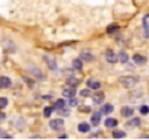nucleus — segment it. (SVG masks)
Here are the masks:
<instances>
[{
    "mask_svg": "<svg viewBox=\"0 0 149 140\" xmlns=\"http://www.w3.org/2000/svg\"><path fill=\"white\" fill-rule=\"evenodd\" d=\"M81 95H82V96H85V98H86V96H89V91H88V89H84V91H82V92H81Z\"/></svg>",
    "mask_w": 149,
    "mask_h": 140,
    "instance_id": "obj_32",
    "label": "nucleus"
},
{
    "mask_svg": "<svg viewBox=\"0 0 149 140\" xmlns=\"http://www.w3.org/2000/svg\"><path fill=\"white\" fill-rule=\"evenodd\" d=\"M44 60H45L47 66L50 67V70L56 72V70H57V63H56V58H53V57H50V55H44Z\"/></svg>",
    "mask_w": 149,
    "mask_h": 140,
    "instance_id": "obj_4",
    "label": "nucleus"
},
{
    "mask_svg": "<svg viewBox=\"0 0 149 140\" xmlns=\"http://www.w3.org/2000/svg\"><path fill=\"white\" fill-rule=\"evenodd\" d=\"M100 120H101V112H94L91 115V124L92 125H98L100 124Z\"/></svg>",
    "mask_w": 149,
    "mask_h": 140,
    "instance_id": "obj_11",
    "label": "nucleus"
},
{
    "mask_svg": "<svg viewBox=\"0 0 149 140\" xmlns=\"http://www.w3.org/2000/svg\"><path fill=\"white\" fill-rule=\"evenodd\" d=\"M63 96H64V98H73V96H74V89H73V88H66V89H63Z\"/></svg>",
    "mask_w": 149,
    "mask_h": 140,
    "instance_id": "obj_13",
    "label": "nucleus"
},
{
    "mask_svg": "<svg viewBox=\"0 0 149 140\" xmlns=\"http://www.w3.org/2000/svg\"><path fill=\"white\" fill-rule=\"evenodd\" d=\"M117 31H118V26H117V25H111V26L107 28V32H108V34H114V32H117Z\"/></svg>",
    "mask_w": 149,
    "mask_h": 140,
    "instance_id": "obj_25",
    "label": "nucleus"
},
{
    "mask_svg": "<svg viewBox=\"0 0 149 140\" xmlns=\"http://www.w3.org/2000/svg\"><path fill=\"white\" fill-rule=\"evenodd\" d=\"M0 137H5V139H12V134H9V133H5V131H2V130H0Z\"/></svg>",
    "mask_w": 149,
    "mask_h": 140,
    "instance_id": "obj_29",
    "label": "nucleus"
},
{
    "mask_svg": "<svg viewBox=\"0 0 149 140\" xmlns=\"http://www.w3.org/2000/svg\"><path fill=\"white\" fill-rule=\"evenodd\" d=\"M113 110H114V107H113L111 104H105V105L102 107L101 114H110V112H113Z\"/></svg>",
    "mask_w": 149,
    "mask_h": 140,
    "instance_id": "obj_17",
    "label": "nucleus"
},
{
    "mask_svg": "<svg viewBox=\"0 0 149 140\" xmlns=\"http://www.w3.org/2000/svg\"><path fill=\"white\" fill-rule=\"evenodd\" d=\"M67 85H70L72 88H73V86H76V85H78V79H76V78H73V76L67 78Z\"/></svg>",
    "mask_w": 149,
    "mask_h": 140,
    "instance_id": "obj_23",
    "label": "nucleus"
},
{
    "mask_svg": "<svg viewBox=\"0 0 149 140\" xmlns=\"http://www.w3.org/2000/svg\"><path fill=\"white\" fill-rule=\"evenodd\" d=\"M5 117H6L5 114H0V123H3V121H5Z\"/></svg>",
    "mask_w": 149,
    "mask_h": 140,
    "instance_id": "obj_33",
    "label": "nucleus"
},
{
    "mask_svg": "<svg viewBox=\"0 0 149 140\" xmlns=\"http://www.w3.org/2000/svg\"><path fill=\"white\" fill-rule=\"evenodd\" d=\"M78 105V101L74 98H70V107H76Z\"/></svg>",
    "mask_w": 149,
    "mask_h": 140,
    "instance_id": "obj_31",
    "label": "nucleus"
},
{
    "mask_svg": "<svg viewBox=\"0 0 149 140\" xmlns=\"http://www.w3.org/2000/svg\"><path fill=\"white\" fill-rule=\"evenodd\" d=\"M121 115L123 117H132L133 115V110L129 108V107H124V108H121Z\"/></svg>",
    "mask_w": 149,
    "mask_h": 140,
    "instance_id": "obj_16",
    "label": "nucleus"
},
{
    "mask_svg": "<svg viewBox=\"0 0 149 140\" xmlns=\"http://www.w3.org/2000/svg\"><path fill=\"white\" fill-rule=\"evenodd\" d=\"M113 137L114 139H123V137H126V133L124 131H120V130H114L113 131Z\"/></svg>",
    "mask_w": 149,
    "mask_h": 140,
    "instance_id": "obj_20",
    "label": "nucleus"
},
{
    "mask_svg": "<svg viewBox=\"0 0 149 140\" xmlns=\"http://www.w3.org/2000/svg\"><path fill=\"white\" fill-rule=\"evenodd\" d=\"M10 85H12V80H10L9 78H6V76L0 78V88H3V89H8V88H9Z\"/></svg>",
    "mask_w": 149,
    "mask_h": 140,
    "instance_id": "obj_7",
    "label": "nucleus"
},
{
    "mask_svg": "<svg viewBox=\"0 0 149 140\" xmlns=\"http://www.w3.org/2000/svg\"><path fill=\"white\" fill-rule=\"evenodd\" d=\"M53 111H54V107H47V108L44 110V117H50Z\"/></svg>",
    "mask_w": 149,
    "mask_h": 140,
    "instance_id": "obj_26",
    "label": "nucleus"
},
{
    "mask_svg": "<svg viewBox=\"0 0 149 140\" xmlns=\"http://www.w3.org/2000/svg\"><path fill=\"white\" fill-rule=\"evenodd\" d=\"M63 125H64V120L63 118H56V120L50 121V128H53V130H60Z\"/></svg>",
    "mask_w": 149,
    "mask_h": 140,
    "instance_id": "obj_3",
    "label": "nucleus"
},
{
    "mask_svg": "<svg viewBox=\"0 0 149 140\" xmlns=\"http://www.w3.org/2000/svg\"><path fill=\"white\" fill-rule=\"evenodd\" d=\"M63 107H66L64 99H57V101H56V107H54V110H61Z\"/></svg>",
    "mask_w": 149,
    "mask_h": 140,
    "instance_id": "obj_21",
    "label": "nucleus"
},
{
    "mask_svg": "<svg viewBox=\"0 0 149 140\" xmlns=\"http://www.w3.org/2000/svg\"><path fill=\"white\" fill-rule=\"evenodd\" d=\"M79 58H81L82 61H92V60H94V55H92L91 53H88V51H84V53H81Z\"/></svg>",
    "mask_w": 149,
    "mask_h": 140,
    "instance_id": "obj_10",
    "label": "nucleus"
},
{
    "mask_svg": "<svg viewBox=\"0 0 149 140\" xmlns=\"http://www.w3.org/2000/svg\"><path fill=\"white\" fill-rule=\"evenodd\" d=\"M6 105H8V98H5V96L0 98V110H3Z\"/></svg>",
    "mask_w": 149,
    "mask_h": 140,
    "instance_id": "obj_27",
    "label": "nucleus"
},
{
    "mask_svg": "<svg viewBox=\"0 0 149 140\" xmlns=\"http://www.w3.org/2000/svg\"><path fill=\"white\" fill-rule=\"evenodd\" d=\"M118 61H121V63H127V61H129V55H127V53L121 51V53L118 54Z\"/></svg>",
    "mask_w": 149,
    "mask_h": 140,
    "instance_id": "obj_19",
    "label": "nucleus"
},
{
    "mask_svg": "<svg viewBox=\"0 0 149 140\" xmlns=\"http://www.w3.org/2000/svg\"><path fill=\"white\" fill-rule=\"evenodd\" d=\"M78 130H79L81 133H88V131L91 130V125H89L88 123H81V124L78 125Z\"/></svg>",
    "mask_w": 149,
    "mask_h": 140,
    "instance_id": "obj_14",
    "label": "nucleus"
},
{
    "mask_svg": "<svg viewBox=\"0 0 149 140\" xmlns=\"http://www.w3.org/2000/svg\"><path fill=\"white\" fill-rule=\"evenodd\" d=\"M73 67L76 69V70H81V69H82V60H81V58L73 60Z\"/></svg>",
    "mask_w": 149,
    "mask_h": 140,
    "instance_id": "obj_22",
    "label": "nucleus"
},
{
    "mask_svg": "<svg viewBox=\"0 0 149 140\" xmlns=\"http://www.w3.org/2000/svg\"><path fill=\"white\" fill-rule=\"evenodd\" d=\"M105 58L108 63H117L118 61V54H116L113 50H107L105 51Z\"/></svg>",
    "mask_w": 149,
    "mask_h": 140,
    "instance_id": "obj_2",
    "label": "nucleus"
},
{
    "mask_svg": "<svg viewBox=\"0 0 149 140\" xmlns=\"http://www.w3.org/2000/svg\"><path fill=\"white\" fill-rule=\"evenodd\" d=\"M29 69H31V70H29V72H31V73H35V75L38 76V78H42V75H41V72H40V70H38L37 67H32V66H29Z\"/></svg>",
    "mask_w": 149,
    "mask_h": 140,
    "instance_id": "obj_24",
    "label": "nucleus"
},
{
    "mask_svg": "<svg viewBox=\"0 0 149 140\" xmlns=\"http://www.w3.org/2000/svg\"><path fill=\"white\" fill-rule=\"evenodd\" d=\"M58 111L61 112V115H69V112H70V111H69V108H66V107H63V108H61V110H58Z\"/></svg>",
    "mask_w": 149,
    "mask_h": 140,
    "instance_id": "obj_30",
    "label": "nucleus"
},
{
    "mask_svg": "<svg viewBox=\"0 0 149 140\" xmlns=\"http://www.w3.org/2000/svg\"><path fill=\"white\" fill-rule=\"evenodd\" d=\"M133 61H134L136 64H139V66L146 64V58H145L142 54H134V55H133Z\"/></svg>",
    "mask_w": 149,
    "mask_h": 140,
    "instance_id": "obj_8",
    "label": "nucleus"
},
{
    "mask_svg": "<svg viewBox=\"0 0 149 140\" xmlns=\"http://www.w3.org/2000/svg\"><path fill=\"white\" fill-rule=\"evenodd\" d=\"M140 125V118H130L129 121H126V127L127 128H136V127H139Z\"/></svg>",
    "mask_w": 149,
    "mask_h": 140,
    "instance_id": "obj_5",
    "label": "nucleus"
},
{
    "mask_svg": "<svg viewBox=\"0 0 149 140\" xmlns=\"http://www.w3.org/2000/svg\"><path fill=\"white\" fill-rule=\"evenodd\" d=\"M88 88L89 89H100L101 88V83L98 80H95V79H89L88 80Z\"/></svg>",
    "mask_w": 149,
    "mask_h": 140,
    "instance_id": "obj_12",
    "label": "nucleus"
},
{
    "mask_svg": "<svg viewBox=\"0 0 149 140\" xmlns=\"http://www.w3.org/2000/svg\"><path fill=\"white\" fill-rule=\"evenodd\" d=\"M117 120L116 118H107L105 120V127H108V128H114L116 125H117Z\"/></svg>",
    "mask_w": 149,
    "mask_h": 140,
    "instance_id": "obj_15",
    "label": "nucleus"
},
{
    "mask_svg": "<svg viewBox=\"0 0 149 140\" xmlns=\"http://www.w3.org/2000/svg\"><path fill=\"white\" fill-rule=\"evenodd\" d=\"M148 19H149V16H145V18H143V28H145V37H149V24H148Z\"/></svg>",
    "mask_w": 149,
    "mask_h": 140,
    "instance_id": "obj_18",
    "label": "nucleus"
},
{
    "mask_svg": "<svg viewBox=\"0 0 149 140\" xmlns=\"http://www.w3.org/2000/svg\"><path fill=\"white\" fill-rule=\"evenodd\" d=\"M104 99H105V95H104V94H101V92H97V94H94V95H92V101H94L95 104H102V102H104Z\"/></svg>",
    "mask_w": 149,
    "mask_h": 140,
    "instance_id": "obj_6",
    "label": "nucleus"
},
{
    "mask_svg": "<svg viewBox=\"0 0 149 140\" xmlns=\"http://www.w3.org/2000/svg\"><path fill=\"white\" fill-rule=\"evenodd\" d=\"M13 125H15L18 130H24V127H25V121H24V118L16 117V118L13 120Z\"/></svg>",
    "mask_w": 149,
    "mask_h": 140,
    "instance_id": "obj_9",
    "label": "nucleus"
},
{
    "mask_svg": "<svg viewBox=\"0 0 149 140\" xmlns=\"http://www.w3.org/2000/svg\"><path fill=\"white\" fill-rule=\"evenodd\" d=\"M118 82H120V85H121L123 88L132 89V88H134V86L137 85L139 79H137L136 76H121V78L118 79Z\"/></svg>",
    "mask_w": 149,
    "mask_h": 140,
    "instance_id": "obj_1",
    "label": "nucleus"
},
{
    "mask_svg": "<svg viewBox=\"0 0 149 140\" xmlns=\"http://www.w3.org/2000/svg\"><path fill=\"white\" fill-rule=\"evenodd\" d=\"M148 112H149V107H148V105L140 107V114H143V115H145V114H148Z\"/></svg>",
    "mask_w": 149,
    "mask_h": 140,
    "instance_id": "obj_28",
    "label": "nucleus"
}]
</instances>
